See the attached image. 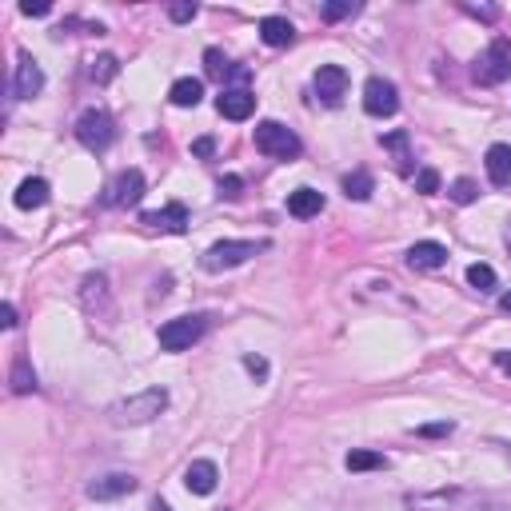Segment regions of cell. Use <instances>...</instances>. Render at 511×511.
<instances>
[{
  "instance_id": "obj_1",
  "label": "cell",
  "mask_w": 511,
  "mask_h": 511,
  "mask_svg": "<svg viewBox=\"0 0 511 511\" xmlns=\"http://www.w3.org/2000/svg\"><path fill=\"white\" fill-rule=\"evenodd\" d=\"M168 408V392L164 388H144V392L120 399V404H113V424L116 427H128V424H148V419H156L160 412Z\"/></svg>"
},
{
  "instance_id": "obj_2",
  "label": "cell",
  "mask_w": 511,
  "mask_h": 511,
  "mask_svg": "<svg viewBox=\"0 0 511 511\" xmlns=\"http://www.w3.org/2000/svg\"><path fill=\"white\" fill-rule=\"evenodd\" d=\"M256 148L272 160H292V156L304 152L300 136L288 124H280V120H260L256 124Z\"/></svg>"
},
{
  "instance_id": "obj_3",
  "label": "cell",
  "mask_w": 511,
  "mask_h": 511,
  "mask_svg": "<svg viewBox=\"0 0 511 511\" xmlns=\"http://www.w3.org/2000/svg\"><path fill=\"white\" fill-rule=\"evenodd\" d=\"M472 76H476V84H484V88L504 84V80L511 76V44L507 40H492V44L479 53Z\"/></svg>"
},
{
  "instance_id": "obj_4",
  "label": "cell",
  "mask_w": 511,
  "mask_h": 511,
  "mask_svg": "<svg viewBox=\"0 0 511 511\" xmlns=\"http://www.w3.org/2000/svg\"><path fill=\"white\" fill-rule=\"evenodd\" d=\"M264 244H256V240H220L204 252V272H228V268H240L244 260H252Z\"/></svg>"
},
{
  "instance_id": "obj_5",
  "label": "cell",
  "mask_w": 511,
  "mask_h": 511,
  "mask_svg": "<svg viewBox=\"0 0 511 511\" xmlns=\"http://www.w3.org/2000/svg\"><path fill=\"white\" fill-rule=\"evenodd\" d=\"M76 140L88 148V152H104V148L116 140L113 116H108L104 108H88V113H80V120H76Z\"/></svg>"
},
{
  "instance_id": "obj_6",
  "label": "cell",
  "mask_w": 511,
  "mask_h": 511,
  "mask_svg": "<svg viewBox=\"0 0 511 511\" xmlns=\"http://www.w3.org/2000/svg\"><path fill=\"white\" fill-rule=\"evenodd\" d=\"M208 319L204 316H176L168 324H160V348L164 352H188L200 336H204Z\"/></svg>"
},
{
  "instance_id": "obj_7",
  "label": "cell",
  "mask_w": 511,
  "mask_h": 511,
  "mask_svg": "<svg viewBox=\"0 0 511 511\" xmlns=\"http://www.w3.org/2000/svg\"><path fill=\"white\" fill-rule=\"evenodd\" d=\"M140 196H144V172H140V168H124V172H116L113 184H108L104 204L108 208H133V204H140Z\"/></svg>"
},
{
  "instance_id": "obj_8",
  "label": "cell",
  "mask_w": 511,
  "mask_h": 511,
  "mask_svg": "<svg viewBox=\"0 0 511 511\" xmlns=\"http://www.w3.org/2000/svg\"><path fill=\"white\" fill-rule=\"evenodd\" d=\"M396 108H399V93H396L392 80H384V76L368 80L364 84V113L368 116H396Z\"/></svg>"
},
{
  "instance_id": "obj_9",
  "label": "cell",
  "mask_w": 511,
  "mask_h": 511,
  "mask_svg": "<svg viewBox=\"0 0 511 511\" xmlns=\"http://www.w3.org/2000/svg\"><path fill=\"white\" fill-rule=\"evenodd\" d=\"M312 93L316 100H324V104H339V100L348 96V73L339 64H324V68H316V76H312Z\"/></svg>"
},
{
  "instance_id": "obj_10",
  "label": "cell",
  "mask_w": 511,
  "mask_h": 511,
  "mask_svg": "<svg viewBox=\"0 0 511 511\" xmlns=\"http://www.w3.org/2000/svg\"><path fill=\"white\" fill-rule=\"evenodd\" d=\"M40 88H44V73H40V64L28 53L16 56V76H13V96L16 100H33L40 96Z\"/></svg>"
},
{
  "instance_id": "obj_11",
  "label": "cell",
  "mask_w": 511,
  "mask_h": 511,
  "mask_svg": "<svg viewBox=\"0 0 511 511\" xmlns=\"http://www.w3.org/2000/svg\"><path fill=\"white\" fill-rule=\"evenodd\" d=\"M88 499H120V496H133L136 492V476H128V472H108V476H100L93 479V484L84 487Z\"/></svg>"
},
{
  "instance_id": "obj_12",
  "label": "cell",
  "mask_w": 511,
  "mask_h": 511,
  "mask_svg": "<svg viewBox=\"0 0 511 511\" xmlns=\"http://www.w3.org/2000/svg\"><path fill=\"white\" fill-rule=\"evenodd\" d=\"M444 264H447V248L436 244V240H419V244L408 248V268H416V272H436Z\"/></svg>"
},
{
  "instance_id": "obj_13",
  "label": "cell",
  "mask_w": 511,
  "mask_h": 511,
  "mask_svg": "<svg viewBox=\"0 0 511 511\" xmlns=\"http://www.w3.org/2000/svg\"><path fill=\"white\" fill-rule=\"evenodd\" d=\"M216 108H220V116H228V120H248L256 113V96L248 93V88H224Z\"/></svg>"
},
{
  "instance_id": "obj_14",
  "label": "cell",
  "mask_w": 511,
  "mask_h": 511,
  "mask_svg": "<svg viewBox=\"0 0 511 511\" xmlns=\"http://www.w3.org/2000/svg\"><path fill=\"white\" fill-rule=\"evenodd\" d=\"M216 479H220V472H216L212 459H192V464H188V472H184V484H188V492H192V496H212L216 492Z\"/></svg>"
},
{
  "instance_id": "obj_15",
  "label": "cell",
  "mask_w": 511,
  "mask_h": 511,
  "mask_svg": "<svg viewBox=\"0 0 511 511\" xmlns=\"http://www.w3.org/2000/svg\"><path fill=\"white\" fill-rule=\"evenodd\" d=\"M484 168H487V180L496 188H511V144H492L484 156Z\"/></svg>"
},
{
  "instance_id": "obj_16",
  "label": "cell",
  "mask_w": 511,
  "mask_h": 511,
  "mask_svg": "<svg viewBox=\"0 0 511 511\" xmlns=\"http://www.w3.org/2000/svg\"><path fill=\"white\" fill-rule=\"evenodd\" d=\"M148 228H156V232H184L188 228V208L184 204H168V208H160V212H144L140 216Z\"/></svg>"
},
{
  "instance_id": "obj_17",
  "label": "cell",
  "mask_w": 511,
  "mask_h": 511,
  "mask_svg": "<svg viewBox=\"0 0 511 511\" xmlns=\"http://www.w3.org/2000/svg\"><path fill=\"white\" fill-rule=\"evenodd\" d=\"M48 196H53V188H48V180L44 176H28V180H20V188H16V208H25V212H33V208H44L48 204Z\"/></svg>"
},
{
  "instance_id": "obj_18",
  "label": "cell",
  "mask_w": 511,
  "mask_h": 511,
  "mask_svg": "<svg viewBox=\"0 0 511 511\" xmlns=\"http://www.w3.org/2000/svg\"><path fill=\"white\" fill-rule=\"evenodd\" d=\"M260 40H264L268 48H288L296 40V28L288 16H264L260 20Z\"/></svg>"
},
{
  "instance_id": "obj_19",
  "label": "cell",
  "mask_w": 511,
  "mask_h": 511,
  "mask_svg": "<svg viewBox=\"0 0 511 511\" xmlns=\"http://www.w3.org/2000/svg\"><path fill=\"white\" fill-rule=\"evenodd\" d=\"M288 212L296 220L319 216L324 212V192H316V188H296V192H288Z\"/></svg>"
},
{
  "instance_id": "obj_20",
  "label": "cell",
  "mask_w": 511,
  "mask_h": 511,
  "mask_svg": "<svg viewBox=\"0 0 511 511\" xmlns=\"http://www.w3.org/2000/svg\"><path fill=\"white\" fill-rule=\"evenodd\" d=\"M80 300H84V308L88 312H96L100 308V316H108V276H88L84 280V288H80Z\"/></svg>"
},
{
  "instance_id": "obj_21",
  "label": "cell",
  "mask_w": 511,
  "mask_h": 511,
  "mask_svg": "<svg viewBox=\"0 0 511 511\" xmlns=\"http://www.w3.org/2000/svg\"><path fill=\"white\" fill-rule=\"evenodd\" d=\"M168 100H172L176 108H196L200 100H204V84H200L196 76H180L172 88H168Z\"/></svg>"
},
{
  "instance_id": "obj_22",
  "label": "cell",
  "mask_w": 511,
  "mask_h": 511,
  "mask_svg": "<svg viewBox=\"0 0 511 511\" xmlns=\"http://www.w3.org/2000/svg\"><path fill=\"white\" fill-rule=\"evenodd\" d=\"M348 472H376V467H388V456L384 452H368V447H356L348 452Z\"/></svg>"
},
{
  "instance_id": "obj_23",
  "label": "cell",
  "mask_w": 511,
  "mask_h": 511,
  "mask_svg": "<svg viewBox=\"0 0 511 511\" xmlns=\"http://www.w3.org/2000/svg\"><path fill=\"white\" fill-rule=\"evenodd\" d=\"M13 392L16 396H28V392H36V372H33V364H28L25 356H16V364H13Z\"/></svg>"
},
{
  "instance_id": "obj_24",
  "label": "cell",
  "mask_w": 511,
  "mask_h": 511,
  "mask_svg": "<svg viewBox=\"0 0 511 511\" xmlns=\"http://www.w3.org/2000/svg\"><path fill=\"white\" fill-rule=\"evenodd\" d=\"M372 192H376V180L368 176L364 168H359V172H348V176H344V196H348V200H368Z\"/></svg>"
},
{
  "instance_id": "obj_25",
  "label": "cell",
  "mask_w": 511,
  "mask_h": 511,
  "mask_svg": "<svg viewBox=\"0 0 511 511\" xmlns=\"http://www.w3.org/2000/svg\"><path fill=\"white\" fill-rule=\"evenodd\" d=\"M116 73H120V60H116L113 53L96 56L93 64H88V76H93L96 84H113V80H116Z\"/></svg>"
},
{
  "instance_id": "obj_26",
  "label": "cell",
  "mask_w": 511,
  "mask_h": 511,
  "mask_svg": "<svg viewBox=\"0 0 511 511\" xmlns=\"http://www.w3.org/2000/svg\"><path fill=\"white\" fill-rule=\"evenodd\" d=\"M467 284H472L476 292H496V284H499L496 268L492 264H472V268H467Z\"/></svg>"
},
{
  "instance_id": "obj_27",
  "label": "cell",
  "mask_w": 511,
  "mask_h": 511,
  "mask_svg": "<svg viewBox=\"0 0 511 511\" xmlns=\"http://www.w3.org/2000/svg\"><path fill=\"white\" fill-rule=\"evenodd\" d=\"M447 196H452L456 204H472V200L479 196V184H476V180H467V176H459L456 184L447 188Z\"/></svg>"
},
{
  "instance_id": "obj_28",
  "label": "cell",
  "mask_w": 511,
  "mask_h": 511,
  "mask_svg": "<svg viewBox=\"0 0 511 511\" xmlns=\"http://www.w3.org/2000/svg\"><path fill=\"white\" fill-rule=\"evenodd\" d=\"M359 5H352V0H328V5H319V16L324 20H344V16H352Z\"/></svg>"
},
{
  "instance_id": "obj_29",
  "label": "cell",
  "mask_w": 511,
  "mask_h": 511,
  "mask_svg": "<svg viewBox=\"0 0 511 511\" xmlns=\"http://www.w3.org/2000/svg\"><path fill=\"white\" fill-rule=\"evenodd\" d=\"M204 64H208V76H216V80H224L232 68H228V60H224V53L220 48H208L204 53Z\"/></svg>"
},
{
  "instance_id": "obj_30",
  "label": "cell",
  "mask_w": 511,
  "mask_h": 511,
  "mask_svg": "<svg viewBox=\"0 0 511 511\" xmlns=\"http://www.w3.org/2000/svg\"><path fill=\"white\" fill-rule=\"evenodd\" d=\"M416 192H424V196L439 192V172H436V168H424V172L416 176Z\"/></svg>"
},
{
  "instance_id": "obj_31",
  "label": "cell",
  "mask_w": 511,
  "mask_h": 511,
  "mask_svg": "<svg viewBox=\"0 0 511 511\" xmlns=\"http://www.w3.org/2000/svg\"><path fill=\"white\" fill-rule=\"evenodd\" d=\"M192 16H196V5H168V20H176V25H188Z\"/></svg>"
},
{
  "instance_id": "obj_32",
  "label": "cell",
  "mask_w": 511,
  "mask_h": 511,
  "mask_svg": "<svg viewBox=\"0 0 511 511\" xmlns=\"http://www.w3.org/2000/svg\"><path fill=\"white\" fill-rule=\"evenodd\" d=\"M416 436H424V439H436V436H452V424H424V427H416Z\"/></svg>"
},
{
  "instance_id": "obj_33",
  "label": "cell",
  "mask_w": 511,
  "mask_h": 511,
  "mask_svg": "<svg viewBox=\"0 0 511 511\" xmlns=\"http://www.w3.org/2000/svg\"><path fill=\"white\" fill-rule=\"evenodd\" d=\"M244 368L252 372L256 379H268V359L264 356H244Z\"/></svg>"
},
{
  "instance_id": "obj_34",
  "label": "cell",
  "mask_w": 511,
  "mask_h": 511,
  "mask_svg": "<svg viewBox=\"0 0 511 511\" xmlns=\"http://www.w3.org/2000/svg\"><path fill=\"white\" fill-rule=\"evenodd\" d=\"M240 188H244V180H240V176H224V180H220V196H228V200H236Z\"/></svg>"
},
{
  "instance_id": "obj_35",
  "label": "cell",
  "mask_w": 511,
  "mask_h": 511,
  "mask_svg": "<svg viewBox=\"0 0 511 511\" xmlns=\"http://www.w3.org/2000/svg\"><path fill=\"white\" fill-rule=\"evenodd\" d=\"M464 13H472V16H479V20H496V16H499L492 5H464Z\"/></svg>"
},
{
  "instance_id": "obj_36",
  "label": "cell",
  "mask_w": 511,
  "mask_h": 511,
  "mask_svg": "<svg viewBox=\"0 0 511 511\" xmlns=\"http://www.w3.org/2000/svg\"><path fill=\"white\" fill-rule=\"evenodd\" d=\"M192 152H196V156H212V152H216V140H212V136H200L196 144H192Z\"/></svg>"
},
{
  "instance_id": "obj_37",
  "label": "cell",
  "mask_w": 511,
  "mask_h": 511,
  "mask_svg": "<svg viewBox=\"0 0 511 511\" xmlns=\"http://www.w3.org/2000/svg\"><path fill=\"white\" fill-rule=\"evenodd\" d=\"M20 13H25V16H48L53 8H48V5H33V0H25V5H20Z\"/></svg>"
},
{
  "instance_id": "obj_38",
  "label": "cell",
  "mask_w": 511,
  "mask_h": 511,
  "mask_svg": "<svg viewBox=\"0 0 511 511\" xmlns=\"http://www.w3.org/2000/svg\"><path fill=\"white\" fill-rule=\"evenodd\" d=\"M0 324H5V328H16V308H13V304L0 308Z\"/></svg>"
},
{
  "instance_id": "obj_39",
  "label": "cell",
  "mask_w": 511,
  "mask_h": 511,
  "mask_svg": "<svg viewBox=\"0 0 511 511\" xmlns=\"http://www.w3.org/2000/svg\"><path fill=\"white\" fill-rule=\"evenodd\" d=\"M496 364L504 368V372H511V356H507V352H496Z\"/></svg>"
},
{
  "instance_id": "obj_40",
  "label": "cell",
  "mask_w": 511,
  "mask_h": 511,
  "mask_svg": "<svg viewBox=\"0 0 511 511\" xmlns=\"http://www.w3.org/2000/svg\"><path fill=\"white\" fill-rule=\"evenodd\" d=\"M499 308H504V312L511 316V292H504V296H499Z\"/></svg>"
},
{
  "instance_id": "obj_41",
  "label": "cell",
  "mask_w": 511,
  "mask_h": 511,
  "mask_svg": "<svg viewBox=\"0 0 511 511\" xmlns=\"http://www.w3.org/2000/svg\"><path fill=\"white\" fill-rule=\"evenodd\" d=\"M504 240H507V248H511V220H507V232H504Z\"/></svg>"
}]
</instances>
